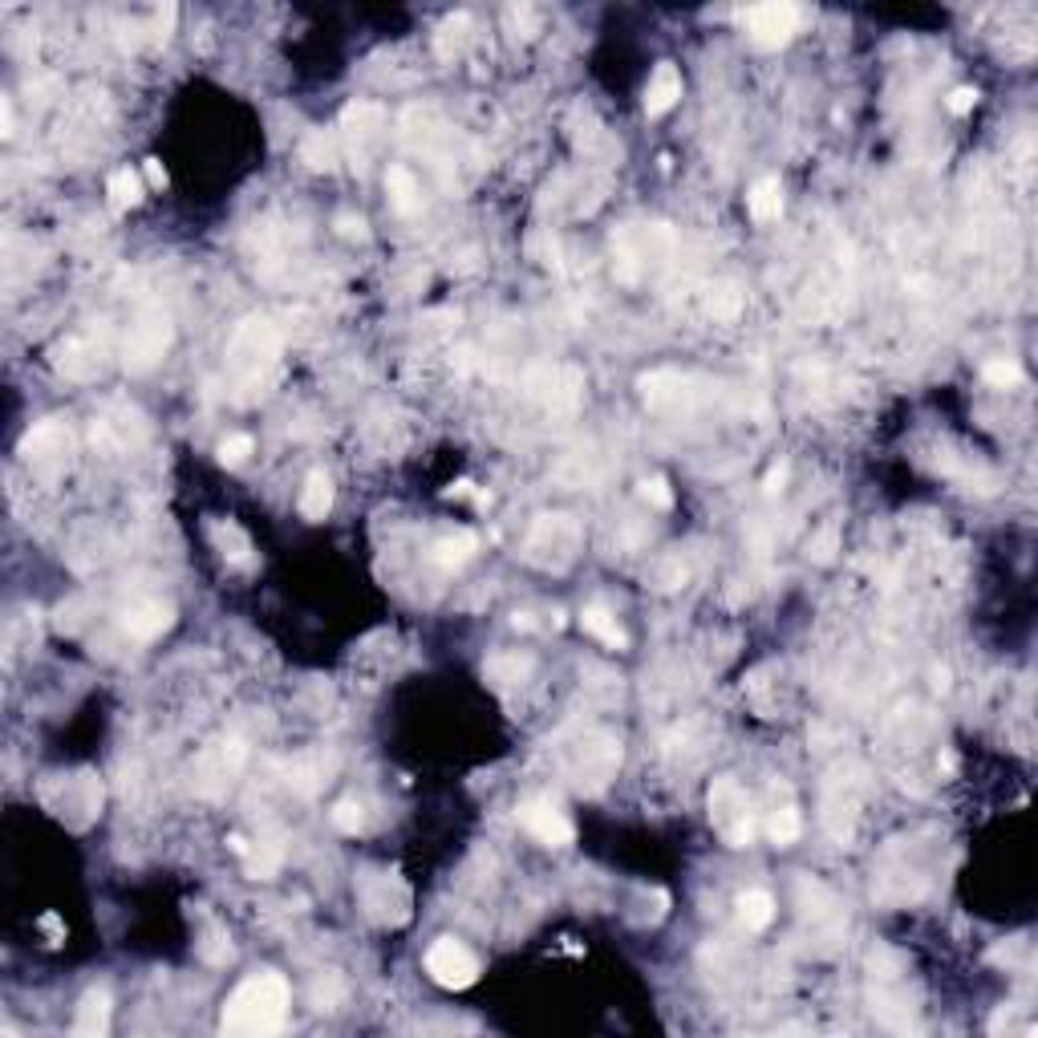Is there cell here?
<instances>
[{"instance_id": "cell-1", "label": "cell", "mask_w": 1038, "mask_h": 1038, "mask_svg": "<svg viewBox=\"0 0 1038 1038\" xmlns=\"http://www.w3.org/2000/svg\"><path fill=\"white\" fill-rule=\"evenodd\" d=\"M284 1014H288V982L280 974H256L232 990L219 1026L232 1038H264L284 1026Z\"/></svg>"}, {"instance_id": "cell-2", "label": "cell", "mask_w": 1038, "mask_h": 1038, "mask_svg": "<svg viewBox=\"0 0 1038 1038\" xmlns=\"http://www.w3.org/2000/svg\"><path fill=\"white\" fill-rule=\"evenodd\" d=\"M580 540H584V536H580L576 519L564 515V511H552V515H540L536 524H532L528 544H524V556H528V564H536V568L560 572V568H568V564L576 560Z\"/></svg>"}, {"instance_id": "cell-3", "label": "cell", "mask_w": 1038, "mask_h": 1038, "mask_svg": "<svg viewBox=\"0 0 1038 1038\" xmlns=\"http://www.w3.org/2000/svg\"><path fill=\"white\" fill-rule=\"evenodd\" d=\"M357 897L378 925H406L410 921V888L398 872H361L357 876Z\"/></svg>"}, {"instance_id": "cell-4", "label": "cell", "mask_w": 1038, "mask_h": 1038, "mask_svg": "<svg viewBox=\"0 0 1038 1038\" xmlns=\"http://www.w3.org/2000/svg\"><path fill=\"white\" fill-rule=\"evenodd\" d=\"M710 820L718 824V832L726 836L730 848H747L755 840V820H751V803L734 779H714L710 787Z\"/></svg>"}, {"instance_id": "cell-5", "label": "cell", "mask_w": 1038, "mask_h": 1038, "mask_svg": "<svg viewBox=\"0 0 1038 1038\" xmlns=\"http://www.w3.org/2000/svg\"><path fill=\"white\" fill-rule=\"evenodd\" d=\"M426 974L447 990H467L479 982V957L455 937H438L426 949Z\"/></svg>"}, {"instance_id": "cell-6", "label": "cell", "mask_w": 1038, "mask_h": 1038, "mask_svg": "<svg viewBox=\"0 0 1038 1038\" xmlns=\"http://www.w3.org/2000/svg\"><path fill=\"white\" fill-rule=\"evenodd\" d=\"M276 353H280V333H276L272 321H264V317L244 321V325L236 329V337H232V349H228L232 365L240 369V374H248V378H256L260 369H268V365L276 361Z\"/></svg>"}, {"instance_id": "cell-7", "label": "cell", "mask_w": 1038, "mask_h": 1038, "mask_svg": "<svg viewBox=\"0 0 1038 1038\" xmlns=\"http://www.w3.org/2000/svg\"><path fill=\"white\" fill-rule=\"evenodd\" d=\"M341 126H345V138H349V155L357 167H365L374 159V151L382 146L386 138V114L374 106V102H353L345 114H341Z\"/></svg>"}, {"instance_id": "cell-8", "label": "cell", "mask_w": 1038, "mask_h": 1038, "mask_svg": "<svg viewBox=\"0 0 1038 1038\" xmlns=\"http://www.w3.org/2000/svg\"><path fill=\"white\" fill-rule=\"evenodd\" d=\"M743 25L759 49H779L791 41V33L799 25V9L787 5V0H767V5H755L743 13Z\"/></svg>"}, {"instance_id": "cell-9", "label": "cell", "mask_w": 1038, "mask_h": 1038, "mask_svg": "<svg viewBox=\"0 0 1038 1038\" xmlns=\"http://www.w3.org/2000/svg\"><path fill=\"white\" fill-rule=\"evenodd\" d=\"M519 824H524L540 844H548V848H568L572 840H576V828H572V820L568 815L552 803V799H528V803H519Z\"/></svg>"}, {"instance_id": "cell-10", "label": "cell", "mask_w": 1038, "mask_h": 1038, "mask_svg": "<svg viewBox=\"0 0 1038 1038\" xmlns=\"http://www.w3.org/2000/svg\"><path fill=\"white\" fill-rule=\"evenodd\" d=\"M167 341H171L167 317H159V313H155V317H142V321L130 329V337H126V365H130V369L155 365V361L163 357Z\"/></svg>"}, {"instance_id": "cell-11", "label": "cell", "mask_w": 1038, "mask_h": 1038, "mask_svg": "<svg viewBox=\"0 0 1038 1038\" xmlns=\"http://www.w3.org/2000/svg\"><path fill=\"white\" fill-rule=\"evenodd\" d=\"M171 621H175V609L167 605V601H134L130 609H122V629L130 633V637H138V641H151V637H159L163 629H171Z\"/></svg>"}, {"instance_id": "cell-12", "label": "cell", "mask_w": 1038, "mask_h": 1038, "mask_svg": "<svg viewBox=\"0 0 1038 1038\" xmlns=\"http://www.w3.org/2000/svg\"><path fill=\"white\" fill-rule=\"evenodd\" d=\"M617 763H621V747L613 743V738H605V747L588 743V747L580 751V759L572 763V779H576V787H584V779H592L588 787H601V783L613 775Z\"/></svg>"}, {"instance_id": "cell-13", "label": "cell", "mask_w": 1038, "mask_h": 1038, "mask_svg": "<svg viewBox=\"0 0 1038 1038\" xmlns=\"http://www.w3.org/2000/svg\"><path fill=\"white\" fill-rule=\"evenodd\" d=\"M678 98H682V73H678L674 61H661V65L653 69L649 86H645V114L657 118V114L670 110Z\"/></svg>"}, {"instance_id": "cell-14", "label": "cell", "mask_w": 1038, "mask_h": 1038, "mask_svg": "<svg viewBox=\"0 0 1038 1038\" xmlns=\"http://www.w3.org/2000/svg\"><path fill=\"white\" fill-rule=\"evenodd\" d=\"M110 1030V994L106 990H90L78 1006V1018H73V1034L82 1038H102Z\"/></svg>"}, {"instance_id": "cell-15", "label": "cell", "mask_w": 1038, "mask_h": 1038, "mask_svg": "<svg viewBox=\"0 0 1038 1038\" xmlns=\"http://www.w3.org/2000/svg\"><path fill=\"white\" fill-rule=\"evenodd\" d=\"M25 455L33 459V463H41V459H65L69 455V430L65 426H57V422H45V426H37L29 438H25Z\"/></svg>"}, {"instance_id": "cell-16", "label": "cell", "mask_w": 1038, "mask_h": 1038, "mask_svg": "<svg viewBox=\"0 0 1038 1038\" xmlns=\"http://www.w3.org/2000/svg\"><path fill=\"white\" fill-rule=\"evenodd\" d=\"M747 211H751L755 224H775V219L783 215V183L779 179H759L751 187V195H747Z\"/></svg>"}, {"instance_id": "cell-17", "label": "cell", "mask_w": 1038, "mask_h": 1038, "mask_svg": "<svg viewBox=\"0 0 1038 1038\" xmlns=\"http://www.w3.org/2000/svg\"><path fill=\"white\" fill-rule=\"evenodd\" d=\"M771 917H775V901H771L767 888H747V893L738 897V925H743L747 933L767 929Z\"/></svg>"}, {"instance_id": "cell-18", "label": "cell", "mask_w": 1038, "mask_h": 1038, "mask_svg": "<svg viewBox=\"0 0 1038 1038\" xmlns=\"http://www.w3.org/2000/svg\"><path fill=\"white\" fill-rule=\"evenodd\" d=\"M475 552H479V540H475V532H451V536L434 540V548H430V556H434V564H438V568H463V564H467Z\"/></svg>"}, {"instance_id": "cell-19", "label": "cell", "mask_w": 1038, "mask_h": 1038, "mask_svg": "<svg viewBox=\"0 0 1038 1038\" xmlns=\"http://www.w3.org/2000/svg\"><path fill=\"white\" fill-rule=\"evenodd\" d=\"M329 507H333V479L325 471H313L301 487V515L317 524V519L329 515Z\"/></svg>"}, {"instance_id": "cell-20", "label": "cell", "mask_w": 1038, "mask_h": 1038, "mask_svg": "<svg viewBox=\"0 0 1038 1038\" xmlns=\"http://www.w3.org/2000/svg\"><path fill=\"white\" fill-rule=\"evenodd\" d=\"M438 57L442 61H451V57H459L467 45H471V17L467 13H455V17H447L438 25Z\"/></svg>"}, {"instance_id": "cell-21", "label": "cell", "mask_w": 1038, "mask_h": 1038, "mask_svg": "<svg viewBox=\"0 0 1038 1038\" xmlns=\"http://www.w3.org/2000/svg\"><path fill=\"white\" fill-rule=\"evenodd\" d=\"M580 621H584V629L597 637L601 645H609V649H625V633H621V625H617V617L605 609V605H588L584 613H580Z\"/></svg>"}, {"instance_id": "cell-22", "label": "cell", "mask_w": 1038, "mask_h": 1038, "mask_svg": "<svg viewBox=\"0 0 1038 1038\" xmlns=\"http://www.w3.org/2000/svg\"><path fill=\"white\" fill-rule=\"evenodd\" d=\"M301 163L313 167V171H333V167H337V138L325 134V130L305 134V142H301Z\"/></svg>"}, {"instance_id": "cell-23", "label": "cell", "mask_w": 1038, "mask_h": 1038, "mask_svg": "<svg viewBox=\"0 0 1038 1038\" xmlns=\"http://www.w3.org/2000/svg\"><path fill=\"white\" fill-rule=\"evenodd\" d=\"M386 187H390V199H394V207H398L402 215H414V211L422 207V187H418V179H414L406 167H390Z\"/></svg>"}, {"instance_id": "cell-24", "label": "cell", "mask_w": 1038, "mask_h": 1038, "mask_svg": "<svg viewBox=\"0 0 1038 1038\" xmlns=\"http://www.w3.org/2000/svg\"><path fill=\"white\" fill-rule=\"evenodd\" d=\"M211 540L219 544V552H224V560H232V564H248V556H252V540L244 536V528L240 524H215L211 528Z\"/></svg>"}, {"instance_id": "cell-25", "label": "cell", "mask_w": 1038, "mask_h": 1038, "mask_svg": "<svg viewBox=\"0 0 1038 1038\" xmlns=\"http://www.w3.org/2000/svg\"><path fill=\"white\" fill-rule=\"evenodd\" d=\"M106 195H110V207H114V211H130V207H138V199H142V179H138L130 167H122V171L110 175Z\"/></svg>"}, {"instance_id": "cell-26", "label": "cell", "mask_w": 1038, "mask_h": 1038, "mask_svg": "<svg viewBox=\"0 0 1038 1038\" xmlns=\"http://www.w3.org/2000/svg\"><path fill=\"white\" fill-rule=\"evenodd\" d=\"M767 836H771L779 848H787V844H795V840H799V811H795L791 803L771 811V820H767Z\"/></svg>"}, {"instance_id": "cell-27", "label": "cell", "mask_w": 1038, "mask_h": 1038, "mask_svg": "<svg viewBox=\"0 0 1038 1038\" xmlns=\"http://www.w3.org/2000/svg\"><path fill=\"white\" fill-rule=\"evenodd\" d=\"M280 848L276 844H260V848H248L244 852V864H248V876L252 880H272L276 876V868H280Z\"/></svg>"}, {"instance_id": "cell-28", "label": "cell", "mask_w": 1038, "mask_h": 1038, "mask_svg": "<svg viewBox=\"0 0 1038 1038\" xmlns=\"http://www.w3.org/2000/svg\"><path fill=\"white\" fill-rule=\"evenodd\" d=\"M528 670H532V661L519 657V653H495V657L487 661V674H491L495 682H519Z\"/></svg>"}, {"instance_id": "cell-29", "label": "cell", "mask_w": 1038, "mask_h": 1038, "mask_svg": "<svg viewBox=\"0 0 1038 1038\" xmlns=\"http://www.w3.org/2000/svg\"><path fill=\"white\" fill-rule=\"evenodd\" d=\"M333 828L345 836H357L365 828V807L357 799H337L333 803Z\"/></svg>"}, {"instance_id": "cell-30", "label": "cell", "mask_w": 1038, "mask_h": 1038, "mask_svg": "<svg viewBox=\"0 0 1038 1038\" xmlns=\"http://www.w3.org/2000/svg\"><path fill=\"white\" fill-rule=\"evenodd\" d=\"M199 957L211 961V966H228L232 961V941L224 929H207V937L199 941Z\"/></svg>"}, {"instance_id": "cell-31", "label": "cell", "mask_w": 1038, "mask_h": 1038, "mask_svg": "<svg viewBox=\"0 0 1038 1038\" xmlns=\"http://www.w3.org/2000/svg\"><path fill=\"white\" fill-rule=\"evenodd\" d=\"M982 378L990 386H998V390H1014V386H1022V365L1018 361H990L982 369Z\"/></svg>"}, {"instance_id": "cell-32", "label": "cell", "mask_w": 1038, "mask_h": 1038, "mask_svg": "<svg viewBox=\"0 0 1038 1038\" xmlns=\"http://www.w3.org/2000/svg\"><path fill=\"white\" fill-rule=\"evenodd\" d=\"M252 451H256L252 434H232V438H224V442H219V463H224V467H240V463H244Z\"/></svg>"}, {"instance_id": "cell-33", "label": "cell", "mask_w": 1038, "mask_h": 1038, "mask_svg": "<svg viewBox=\"0 0 1038 1038\" xmlns=\"http://www.w3.org/2000/svg\"><path fill=\"white\" fill-rule=\"evenodd\" d=\"M653 584H657L661 592L686 584V564H682V556H665V560L653 568Z\"/></svg>"}, {"instance_id": "cell-34", "label": "cell", "mask_w": 1038, "mask_h": 1038, "mask_svg": "<svg viewBox=\"0 0 1038 1038\" xmlns=\"http://www.w3.org/2000/svg\"><path fill=\"white\" fill-rule=\"evenodd\" d=\"M637 491H641V499H649V503H653V507H661V511H665V507H674V491H670V483H665L661 475H653V479H641V487H637Z\"/></svg>"}, {"instance_id": "cell-35", "label": "cell", "mask_w": 1038, "mask_h": 1038, "mask_svg": "<svg viewBox=\"0 0 1038 1038\" xmlns=\"http://www.w3.org/2000/svg\"><path fill=\"white\" fill-rule=\"evenodd\" d=\"M738 305H743V296H738V288H734V284H722V288H714V296H710V309H714V317H734V313H738Z\"/></svg>"}, {"instance_id": "cell-36", "label": "cell", "mask_w": 1038, "mask_h": 1038, "mask_svg": "<svg viewBox=\"0 0 1038 1038\" xmlns=\"http://www.w3.org/2000/svg\"><path fill=\"white\" fill-rule=\"evenodd\" d=\"M974 106H978V90H974V86H957V90L949 94V110H953V114H970Z\"/></svg>"}, {"instance_id": "cell-37", "label": "cell", "mask_w": 1038, "mask_h": 1038, "mask_svg": "<svg viewBox=\"0 0 1038 1038\" xmlns=\"http://www.w3.org/2000/svg\"><path fill=\"white\" fill-rule=\"evenodd\" d=\"M175 17H179V9H175V5H163V9L155 13V29H151V37H155V41H167L171 29H175Z\"/></svg>"}, {"instance_id": "cell-38", "label": "cell", "mask_w": 1038, "mask_h": 1038, "mask_svg": "<svg viewBox=\"0 0 1038 1038\" xmlns=\"http://www.w3.org/2000/svg\"><path fill=\"white\" fill-rule=\"evenodd\" d=\"M811 556L820 560V564H828V560L836 556V528H824V532H820V540L811 544Z\"/></svg>"}, {"instance_id": "cell-39", "label": "cell", "mask_w": 1038, "mask_h": 1038, "mask_svg": "<svg viewBox=\"0 0 1038 1038\" xmlns=\"http://www.w3.org/2000/svg\"><path fill=\"white\" fill-rule=\"evenodd\" d=\"M787 475H791V467L787 463H779V467H771V475H767V483H763V491L767 495H779L783 487H787Z\"/></svg>"}, {"instance_id": "cell-40", "label": "cell", "mask_w": 1038, "mask_h": 1038, "mask_svg": "<svg viewBox=\"0 0 1038 1038\" xmlns=\"http://www.w3.org/2000/svg\"><path fill=\"white\" fill-rule=\"evenodd\" d=\"M337 232L361 240V236H365V219H361V215H337Z\"/></svg>"}, {"instance_id": "cell-41", "label": "cell", "mask_w": 1038, "mask_h": 1038, "mask_svg": "<svg viewBox=\"0 0 1038 1038\" xmlns=\"http://www.w3.org/2000/svg\"><path fill=\"white\" fill-rule=\"evenodd\" d=\"M146 183H151V187H167V171H163L159 159H146Z\"/></svg>"}, {"instance_id": "cell-42", "label": "cell", "mask_w": 1038, "mask_h": 1038, "mask_svg": "<svg viewBox=\"0 0 1038 1038\" xmlns=\"http://www.w3.org/2000/svg\"><path fill=\"white\" fill-rule=\"evenodd\" d=\"M0 134H13V102L9 98H0Z\"/></svg>"}, {"instance_id": "cell-43", "label": "cell", "mask_w": 1038, "mask_h": 1038, "mask_svg": "<svg viewBox=\"0 0 1038 1038\" xmlns=\"http://www.w3.org/2000/svg\"><path fill=\"white\" fill-rule=\"evenodd\" d=\"M933 690H937V694L949 690V670H945V665H933Z\"/></svg>"}, {"instance_id": "cell-44", "label": "cell", "mask_w": 1038, "mask_h": 1038, "mask_svg": "<svg viewBox=\"0 0 1038 1038\" xmlns=\"http://www.w3.org/2000/svg\"><path fill=\"white\" fill-rule=\"evenodd\" d=\"M511 625H515V629H532L536 621H532V613H515V617H511Z\"/></svg>"}]
</instances>
